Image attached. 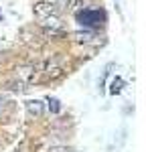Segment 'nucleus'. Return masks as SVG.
<instances>
[{"label":"nucleus","instance_id":"20e7f679","mask_svg":"<svg viewBox=\"0 0 146 152\" xmlns=\"http://www.w3.org/2000/svg\"><path fill=\"white\" fill-rule=\"evenodd\" d=\"M43 102H39V99H31V102H26V112H28V116L33 118H41L43 116Z\"/></svg>","mask_w":146,"mask_h":152},{"label":"nucleus","instance_id":"39448f33","mask_svg":"<svg viewBox=\"0 0 146 152\" xmlns=\"http://www.w3.org/2000/svg\"><path fill=\"white\" fill-rule=\"evenodd\" d=\"M41 23H43V26H47L51 31H61V26H63V23H61V18L57 14H51L47 18H41Z\"/></svg>","mask_w":146,"mask_h":152},{"label":"nucleus","instance_id":"9d476101","mask_svg":"<svg viewBox=\"0 0 146 152\" xmlns=\"http://www.w3.org/2000/svg\"><path fill=\"white\" fill-rule=\"evenodd\" d=\"M6 107H8V99H6L4 95H0V114H2Z\"/></svg>","mask_w":146,"mask_h":152},{"label":"nucleus","instance_id":"423d86ee","mask_svg":"<svg viewBox=\"0 0 146 152\" xmlns=\"http://www.w3.org/2000/svg\"><path fill=\"white\" fill-rule=\"evenodd\" d=\"M73 41H75V43H83V45H85V43H91V41H93V33H89V31L73 33Z\"/></svg>","mask_w":146,"mask_h":152},{"label":"nucleus","instance_id":"f03ea898","mask_svg":"<svg viewBox=\"0 0 146 152\" xmlns=\"http://www.w3.org/2000/svg\"><path fill=\"white\" fill-rule=\"evenodd\" d=\"M33 10H35V14H36L39 20H41V18H47V16H51V14H57L55 4H51V2H36Z\"/></svg>","mask_w":146,"mask_h":152},{"label":"nucleus","instance_id":"9b49d317","mask_svg":"<svg viewBox=\"0 0 146 152\" xmlns=\"http://www.w3.org/2000/svg\"><path fill=\"white\" fill-rule=\"evenodd\" d=\"M49 152H69L67 146H53V148H49Z\"/></svg>","mask_w":146,"mask_h":152},{"label":"nucleus","instance_id":"6e6552de","mask_svg":"<svg viewBox=\"0 0 146 152\" xmlns=\"http://www.w3.org/2000/svg\"><path fill=\"white\" fill-rule=\"evenodd\" d=\"M49 110H51L53 114H59V112H61V104H59V99H55V97H53V99H49Z\"/></svg>","mask_w":146,"mask_h":152},{"label":"nucleus","instance_id":"0eeeda50","mask_svg":"<svg viewBox=\"0 0 146 152\" xmlns=\"http://www.w3.org/2000/svg\"><path fill=\"white\" fill-rule=\"evenodd\" d=\"M75 2H77V0H57V2H55V8H61V10H71L73 6H75Z\"/></svg>","mask_w":146,"mask_h":152},{"label":"nucleus","instance_id":"f257e3e1","mask_svg":"<svg viewBox=\"0 0 146 152\" xmlns=\"http://www.w3.org/2000/svg\"><path fill=\"white\" fill-rule=\"evenodd\" d=\"M104 12L101 10H89V8H85V10L77 12V23L81 24V26H87V28H97V26H101L104 23Z\"/></svg>","mask_w":146,"mask_h":152},{"label":"nucleus","instance_id":"1a4fd4ad","mask_svg":"<svg viewBox=\"0 0 146 152\" xmlns=\"http://www.w3.org/2000/svg\"><path fill=\"white\" fill-rule=\"evenodd\" d=\"M122 85H124V81H122L120 77H118V79H114V81H112V89H110V91H112V94H120Z\"/></svg>","mask_w":146,"mask_h":152},{"label":"nucleus","instance_id":"7ed1b4c3","mask_svg":"<svg viewBox=\"0 0 146 152\" xmlns=\"http://www.w3.org/2000/svg\"><path fill=\"white\" fill-rule=\"evenodd\" d=\"M35 65H23V67H18L16 69V77L20 79L23 83L31 81V79H35Z\"/></svg>","mask_w":146,"mask_h":152}]
</instances>
